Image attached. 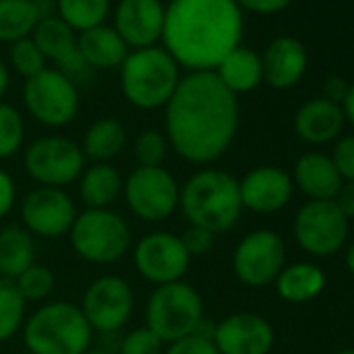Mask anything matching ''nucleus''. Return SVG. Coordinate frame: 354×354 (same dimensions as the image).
I'll return each mask as SVG.
<instances>
[{
  "label": "nucleus",
  "mask_w": 354,
  "mask_h": 354,
  "mask_svg": "<svg viewBox=\"0 0 354 354\" xmlns=\"http://www.w3.org/2000/svg\"><path fill=\"white\" fill-rule=\"evenodd\" d=\"M15 201H17V188L13 177L5 169H0V219L13 211Z\"/></svg>",
  "instance_id": "nucleus-41"
},
{
  "label": "nucleus",
  "mask_w": 354,
  "mask_h": 354,
  "mask_svg": "<svg viewBox=\"0 0 354 354\" xmlns=\"http://www.w3.org/2000/svg\"><path fill=\"white\" fill-rule=\"evenodd\" d=\"M84 354H115V352H109V350H102V348H90L88 352Z\"/></svg>",
  "instance_id": "nucleus-47"
},
{
  "label": "nucleus",
  "mask_w": 354,
  "mask_h": 354,
  "mask_svg": "<svg viewBox=\"0 0 354 354\" xmlns=\"http://www.w3.org/2000/svg\"><path fill=\"white\" fill-rule=\"evenodd\" d=\"M190 261L182 238L171 232L146 234L133 248V265L138 273L154 286L182 281L188 273Z\"/></svg>",
  "instance_id": "nucleus-14"
},
{
  "label": "nucleus",
  "mask_w": 354,
  "mask_h": 354,
  "mask_svg": "<svg viewBox=\"0 0 354 354\" xmlns=\"http://www.w3.org/2000/svg\"><path fill=\"white\" fill-rule=\"evenodd\" d=\"M219 354H269L275 344L271 323L257 313H234L213 327Z\"/></svg>",
  "instance_id": "nucleus-16"
},
{
  "label": "nucleus",
  "mask_w": 354,
  "mask_h": 354,
  "mask_svg": "<svg viewBox=\"0 0 354 354\" xmlns=\"http://www.w3.org/2000/svg\"><path fill=\"white\" fill-rule=\"evenodd\" d=\"M36 263L34 236L19 225L0 230V277L17 279Z\"/></svg>",
  "instance_id": "nucleus-27"
},
{
  "label": "nucleus",
  "mask_w": 354,
  "mask_h": 354,
  "mask_svg": "<svg viewBox=\"0 0 354 354\" xmlns=\"http://www.w3.org/2000/svg\"><path fill=\"white\" fill-rule=\"evenodd\" d=\"M167 152H169V142L165 131L160 129H144L136 138L133 156L138 160V167H162Z\"/></svg>",
  "instance_id": "nucleus-34"
},
{
  "label": "nucleus",
  "mask_w": 354,
  "mask_h": 354,
  "mask_svg": "<svg viewBox=\"0 0 354 354\" xmlns=\"http://www.w3.org/2000/svg\"><path fill=\"white\" fill-rule=\"evenodd\" d=\"M180 211L190 225L205 227L215 236L225 234L244 211L240 184L227 171L205 167L180 186Z\"/></svg>",
  "instance_id": "nucleus-3"
},
{
  "label": "nucleus",
  "mask_w": 354,
  "mask_h": 354,
  "mask_svg": "<svg viewBox=\"0 0 354 354\" xmlns=\"http://www.w3.org/2000/svg\"><path fill=\"white\" fill-rule=\"evenodd\" d=\"M75 217H77L75 203L61 188L38 186L21 203L24 227L38 238L57 240L67 236Z\"/></svg>",
  "instance_id": "nucleus-15"
},
{
  "label": "nucleus",
  "mask_w": 354,
  "mask_h": 354,
  "mask_svg": "<svg viewBox=\"0 0 354 354\" xmlns=\"http://www.w3.org/2000/svg\"><path fill=\"white\" fill-rule=\"evenodd\" d=\"M125 144H127L125 125L115 117H102V119H96L86 129L80 148L86 160L109 162L123 152Z\"/></svg>",
  "instance_id": "nucleus-26"
},
{
  "label": "nucleus",
  "mask_w": 354,
  "mask_h": 354,
  "mask_svg": "<svg viewBox=\"0 0 354 354\" xmlns=\"http://www.w3.org/2000/svg\"><path fill=\"white\" fill-rule=\"evenodd\" d=\"M9 84H11V75H9V69L7 65L0 61V102H3L7 90H9Z\"/></svg>",
  "instance_id": "nucleus-45"
},
{
  "label": "nucleus",
  "mask_w": 354,
  "mask_h": 354,
  "mask_svg": "<svg viewBox=\"0 0 354 354\" xmlns=\"http://www.w3.org/2000/svg\"><path fill=\"white\" fill-rule=\"evenodd\" d=\"M24 102L28 113L46 127H65L80 113L77 86L59 69H44L26 80Z\"/></svg>",
  "instance_id": "nucleus-11"
},
{
  "label": "nucleus",
  "mask_w": 354,
  "mask_h": 354,
  "mask_svg": "<svg viewBox=\"0 0 354 354\" xmlns=\"http://www.w3.org/2000/svg\"><path fill=\"white\" fill-rule=\"evenodd\" d=\"M165 342L146 325L127 331L119 342V354H162Z\"/></svg>",
  "instance_id": "nucleus-36"
},
{
  "label": "nucleus",
  "mask_w": 354,
  "mask_h": 354,
  "mask_svg": "<svg viewBox=\"0 0 354 354\" xmlns=\"http://www.w3.org/2000/svg\"><path fill=\"white\" fill-rule=\"evenodd\" d=\"M261 63L263 82H267L273 90H290L306 73L308 55L300 40L292 36H279L265 48Z\"/></svg>",
  "instance_id": "nucleus-19"
},
{
  "label": "nucleus",
  "mask_w": 354,
  "mask_h": 354,
  "mask_svg": "<svg viewBox=\"0 0 354 354\" xmlns=\"http://www.w3.org/2000/svg\"><path fill=\"white\" fill-rule=\"evenodd\" d=\"M182 238V244L184 248L188 250L190 259L194 257H205L213 250L215 246V234L205 230V227H198V225H188V230L180 236Z\"/></svg>",
  "instance_id": "nucleus-39"
},
{
  "label": "nucleus",
  "mask_w": 354,
  "mask_h": 354,
  "mask_svg": "<svg viewBox=\"0 0 354 354\" xmlns=\"http://www.w3.org/2000/svg\"><path fill=\"white\" fill-rule=\"evenodd\" d=\"M28 175L42 188H61L80 180L86 156L77 142L65 136H44L32 142L24 154Z\"/></svg>",
  "instance_id": "nucleus-9"
},
{
  "label": "nucleus",
  "mask_w": 354,
  "mask_h": 354,
  "mask_svg": "<svg viewBox=\"0 0 354 354\" xmlns=\"http://www.w3.org/2000/svg\"><path fill=\"white\" fill-rule=\"evenodd\" d=\"M34 3H38V5H42V3H46V0H34Z\"/></svg>",
  "instance_id": "nucleus-49"
},
{
  "label": "nucleus",
  "mask_w": 354,
  "mask_h": 354,
  "mask_svg": "<svg viewBox=\"0 0 354 354\" xmlns=\"http://www.w3.org/2000/svg\"><path fill=\"white\" fill-rule=\"evenodd\" d=\"M59 19H63L73 32H86L104 24L111 0H57Z\"/></svg>",
  "instance_id": "nucleus-30"
},
{
  "label": "nucleus",
  "mask_w": 354,
  "mask_h": 354,
  "mask_svg": "<svg viewBox=\"0 0 354 354\" xmlns=\"http://www.w3.org/2000/svg\"><path fill=\"white\" fill-rule=\"evenodd\" d=\"M113 30L131 50L156 46L165 28V5L160 0H119Z\"/></svg>",
  "instance_id": "nucleus-18"
},
{
  "label": "nucleus",
  "mask_w": 354,
  "mask_h": 354,
  "mask_svg": "<svg viewBox=\"0 0 354 354\" xmlns=\"http://www.w3.org/2000/svg\"><path fill=\"white\" fill-rule=\"evenodd\" d=\"M342 111H344L346 121L354 127V84H350V90H348V94H346V98L342 102Z\"/></svg>",
  "instance_id": "nucleus-44"
},
{
  "label": "nucleus",
  "mask_w": 354,
  "mask_h": 354,
  "mask_svg": "<svg viewBox=\"0 0 354 354\" xmlns=\"http://www.w3.org/2000/svg\"><path fill=\"white\" fill-rule=\"evenodd\" d=\"M26 304L15 281L0 277V344L9 342L24 327Z\"/></svg>",
  "instance_id": "nucleus-31"
},
{
  "label": "nucleus",
  "mask_w": 354,
  "mask_h": 354,
  "mask_svg": "<svg viewBox=\"0 0 354 354\" xmlns=\"http://www.w3.org/2000/svg\"><path fill=\"white\" fill-rule=\"evenodd\" d=\"M244 32L236 0H171L165 7L162 48L188 71H215L240 46Z\"/></svg>",
  "instance_id": "nucleus-2"
},
{
  "label": "nucleus",
  "mask_w": 354,
  "mask_h": 354,
  "mask_svg": "<svg viewBox=\"0 0 354 354\" xmlns=\"http://www.w3.org/2000/svg\"><path fill=\"white\" fill-rule=\"evenodd\" d=\"M21 298L26 302H40V300H46L53 290H55V273L46 267V265H40V263H34L30 269H26L17 279H13Z\"/></svg>",
  "instance_id": "nucleus-33"
},
{
  "label": "nucleus",
  "mask_w": 354,
  "mask_h": 354,
  "mask_svg": "<svg viewBox=\"0 0 354 354\" xmlns=\"http://www.w3.org/2000/svg\"><path fill=\"white\" fill-rule=\"evenodd\" d=\"M294 238L310 257L325 259L337 254L350 232V221L333 201H308L294 217Z\"/></svg>",
  "instance_id": "nucleus-10"
},
{
  "label": "nucleus",
  "mask_w": 354,
  "mask_h": 354,
  "mask_svg": "<svg viewBox=\"0 0 354 354\" xmlns=\"http://www.w3.org/2000/svg\"><path fill=\"white\" fill-rule=\"evenodd\" d=\"M344 263H346V269L354 275V240L346 246V252H344Z\"/></svg>",
  "instance_id": "nucleus-46"
},
{
  "label": "nucleus",
  "mask_w": 354,
  "mask_h": 354,
  "mask_svg": "<svg viewBox=\"0 0 354 354\" xmlns=\"http://www.w3.org/2000/svg\"><path fill=\"white\" fill-rule=\"evenodd\" d=\"M21 331L30 354H84L94 333L80 306L63 300L36 308Z\"/></svg>",
  "instance_id": "nucleus-4"
},
{
  "label": "nucleus",
  "mask_w": 354,
  "mask_h": 354,
  "mask_svg": "<svg viewBox=\"0 0 354 354\" xmlns=\"http://www.w3.org/2000/svg\"><path fill=\"white\" fill-rule=\"evenodd\" d=\"M333 354H354V348H346V350H337Z\"/></svg>",
  "instance_id": "nucleus-48"
},
{
  "label": "nucleus",
  "mask_w": 354,
  "mask_h": 354,
  "mask_svg": "<svg viewBox=\"0 0 354 354\" xmlns=\"http://www.w3.org/2000/svg\"><path fill=\"white\" fill-rule=\"evenodd\" d=\"M119 69L123 96L142 111L165 109L182 80L180 65L162 46L129 50Z\"/></svg>",
  "instance_id": "nucleus-5"
},
{
  "label": "nucleus",
  "mask_w": 354,
  "mask_h": 354,
  "mask_svg": "<svg viewBox=\"0 0 354 354\" xmlns=\"http://www.w3.org/2000/svg\"><path fill=\"white\" fill-rule=\"evenodd\" d=\"M215 75L234 96L246 94L261 86L263 63L254 50H250L246 46H236L215 67Z\"/></svg>",
  "instance_id": "nucleus-24"
},
{
  "label": "nucleus",
  "mask_w": 354,
  "mask_h": 354,
  "mask_svg": "<svg viewBox=\"0 0 354 354\" xmlns=\"http://www.w3.org/2000/svg\"><path fill=\"white\" fill-rule=\"evenodd\" d=\"M123 198L140 221L160 223L180 209V184L165 167H138L123 184Z\"/></svg>",
  "instance_id": "nucleus-8"
},
{
  "label": "nucleus",
  "mask_w": 354,
  "mask_h": 354,
  "mask_svg": "<svg viewBox=\"0 0 354 354\" xmlns=\"http://www.w3.org/2000/svg\"><path fill=\"white\" fill-rule=\"evenodd\" d=\"M26 140V123L21 113L9 104L0 102V160L13 158Z\"/></svg>",
  "instance_id": "nucleus-32"
},
{
  "label": "nucleus",
  "mask_w": 354,
  "mask_h": 354,
  "mask_svg": "<svg viewBox=\"0 0 354 354\" xmlns=\"http://www.w3.org/2000/svg\"><path fill=\"white\" fill-rule=\"evenodd\" d=\"M240 123L238 96L215 71H190L165 104L169 148L190 165H211L232 146Z\"/></svg>",
  "instance_id": "nucleus-1"
},
{
  "label": "nucleus",
  "mask_w": 354,
  "mask_h": 354,
  "mask_svg": "<svg viewBox=\"0 0 354 354\" xmlns=\"http://www.w3.org/2000/svg\"><path fill=\"white\" fill-rule=\"evenodd\" d=\"M40 19L42 11L34 0H0V42L30 38Z\"/></svg>",
  "instance_id": "nucleus-29"
},
{
  "label": "nucleus",
  "mask_w": 354,
  "mask_h": 354,
  "mask_svg": "<svg viewBox=\"0 0 354 354\" xmlns=\"http://www.w3.org/2000/svg\"><path fill=\"white\" fill-rule=\"evenodd\" d=\"M77 53L86 61V65L94 71V69L121 67L125 57L129 55V48L113 28L102 24L77 36Z\"/></svg>",
  "instance_id": "nucleus-23"
},
{
  "label": "nucleus",
  "mask_w": 354,
  "mask_h": 354,
  "mask_svg": "<svg viewBox=\"0 0 354 354\" xmlns=\"http://www.w3.org/2000/svg\"><path fill=\"white\" fill-rule=\"evenodd\" d=\"M240 184V201L242 209L257 215H273L283 211L294 194L292 175L273 165H263L248 171Z\"/></svg>",
  "instance_id": "nucleus-17"
},
{
  "label": "nucleus",
  "mask_w": 354,
  "mask_h": 354,
  "mask_svg": "<svg viewBox=\"0 0 354 354\" xmlns=\"http://www.w3.org/2000/svg\"><path fill=\"white\" fill-rule=\"evenodd\" d=\"M123 184L119 169L111 162H92L80 175L77 192L86 209H111L123 196Z\"/></svg>",
  "instance_id": "nucleus-22"
},
{
  "label": "nucleus",
  "mask_w": 354,
  "mask_h": 354,
  "mask_svg": "<svg viewBox=\"0 0 354 354\" xmlns=\"http://www.w3.org/2000/svg\"><path fill=\"white\" fill-rule=\"evenodd\" d=\"M348 90H350V84L344 77H339V75H331V77H327L323 82V98L325 100H331L335 104H342L344 102Z\"/></svg>",
  "instance_id": "nucleus-42"
},
{
  "label": "nucleus",
  "mask_w": 354,
  "mask_h": 354,
  "mask_svg": "<svg viewBox=\"0 0 354 354\" xmlns=\"http://www.w3.org/2000/svg\"><path fill=\"white\" fill-rule=\"evenodd\" d=\"M342 104L325 100L323 96L306 100L294 115L296 136L310 146H325L335 142L344 131Z\"/></svg>",
  "instance_id": "nucleus-20"
},
{
  "label": "nucleus",
  "mask_w": 354,
  "mask_h": 354,
  "mask_svg": "<svg viewBox=\"0 0 354 354\" xmlns=\"http://www.w3.org/2000/svg\"><path fill=\"white\" fill-rule=\"evenodd\" d=\"M331 160L344 182H354V133L335 140Z\"/></svg>",
  "instance_id": "nucleus-38"
},
{
  "label": "nucleus",
  "mask_w": 354,
  "mask_h": 354,
  "mask_svg": "<svg viewBox=\"0 0 354 354\" xmlns=\"http://www.w3.org/2000/svg\"><path fill=\"white\" fill-rule=\"evenodd\" d=\"M162 354H219V352L211 339V333L196 331L192 335H186L182 339L167 344Z\"/></svg>",
  "instance_id": "nucleus-37"
},
{
  "label": "nucleus",
  "mask_w": 354,
  "mask_h": 354,
  "mask_svg": "<svg viewBox=\"0 0 354 354\" xmlns=\"http://www.w3.org/2000/svg\"><path fill=\"white\" fill-rule=\"evenodd\" d=\"M144 319L146 327L152 329L165 344L177 342L201 331L205 323L203 296L184 279L156 286L148 296Z\"/></svg>",
  "instance_id": "nucleus-6"
},
{
  "label": "nucleus",
  "mask_w": 354,
  "mask_h": 354,
  "mask_svg": "<svg viewBox=\"0 0 354 354\" xmlns=\"http://www.w3.org/2000/svg\"><path fill=\"white\" fill-rule=\"evenodd\" d=\"M69 240L80 259L92 265H111L131 248L129 223L113 209H86L77 213Z\"/></svg>",
  "instance_id": "nucleus-7"
},
{
  "label": "nucleus",
  "mask_w": 354,
  "mask_h": 354,
  "mask_svg": "<svg viewBox=\"0 0 354 354\" xmlns=\"http://www.w3.org/2000/svg\"><path fill=\"white\" fill-rule=\"evenodd\" d=\"M325 271L308 261L286 265L275 279L277 294L292 304H304L315 300L325 290Z\"/></svg>",
  "instance_id": "nucleus-25"
},
{
  "label": "nucleus",
  "mask_w": 354,
  "mask_h": 354,
  "mask_svg": "<svg viewBox=\"0 0 354 354\" xmlns=\"http://www.w3.org/2000/svg\"><path fill=\"white\" fill-rule=\"evenodd\" d=\"M294 186L308 201H335L344 180L331 156L323 152H306L294 165Z\"/></svg>",
  "instance_id": "nucleus-21"
},
{
  "label": "nucleus",
  "mask_w": 354,
  "mask_h": 354,
  "mask_svg": "<svg viewBox=\"0 0 354 354\" xmlns=\"http://www.w3.org/2000/svg\"><path fill=\"white\" fill-rule=\"evenodd\" d=\"M11 65L21 77L30 80L46 69V59L30 36L11 44Z\"/></svg>",
  "instance_id": "nucleus-35"
},
{
  "label": "nucleus",
  "mask_w": 354,
  "mask_h": 354,
  "mask_svg": "<svg viewBox=\"0 0 354 354\" xmlns=\"http://www.w3.org/2000/svg\"><path fill=\"white\" fill-rule=\"evenodd\" d=\"M236 277L248 288H267L275 283L286 267V244L273 230H257L246 234L232 257Z\"/></svg>",
  "instance_id": "nucleus-12"
},
{
  "label": "nucleus",
  "mask_w": 354,
  "mask_h": 354,
  "mask_svg": "<svg viewBox=\"0 0 354 354\" xmlns=\"http://www.w3.org/2000/svg\"><path fill=\"white\" fill-rule=\"evenodd\" d=\"M32 40L44 55V59L55 61L57 67L77 55L75 32L59 17H42L32 32Z\"/></svg>",
  "instance_id": "nucleus-28"
},
{
  "label": "nucleus",
  "mask_w": 354,
  "mask_h": 354,
  "mask_svg": "<svg viewBox=\"0 0 354 354\" xmlns=\"http://www.w3.org/2000/svg\"><path fill=\"white\" fill-rule=\"evenodd\" d=\"M333 203L344 213V217L352 221L354 219V182H344Z\"/></svg>",
  "instance_id": "nucleus-43"
},
{
  "label": "nucleus",
  "mask_w": 354,
  "mask_h": 354,
  "mask_svg": "<svg viewBox=\"0 0 354 354\" xmlns=\"http://www.w3.org/2000/svg\"><path fill=\"white\" fill-rule=\"evenodd\" d=\"M242 11H250L257 15H275L292 5V0H236Z\"/></svg>",
  "instance_id": "nucleus-40"
},
{
  "label": "nucleus",
  "mask_w": 354,
  "mask_h": 354,
  "mask_svg": "<svg viewBox=\"0 0 354 354\" xmlns=\"http://www.w3.org/2000/svg\"><path fill=\"white\" fill-rule=\"evenodd\" d=\"M133 304L136 296L127 279L119 275H102L86 288L80 310L92 331L117 333L131 319Z\"/></svg>",
  "instance_id": "nucleus-13"
}]
</instances>
